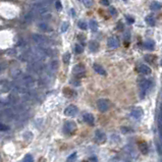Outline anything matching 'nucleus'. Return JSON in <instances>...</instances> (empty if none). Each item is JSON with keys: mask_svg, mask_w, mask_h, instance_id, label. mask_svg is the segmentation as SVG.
<instances>
[{"mask_svg": "<svg viewBox=\"0 0 162 162\" xmlns=\"http://www.w3.org/2000/svg\"><path fill=\"white\" fill-rule=\"evenodd\" d=\"M49 2L39 0L38 2L33 4V12L38 13L43 19L50 17V11H49Z\"/></svg>", "mask_w": 162, "mask_h": 162, "instance_id": "1", "label": "nucleus"}, {"mask_svg": "<svg viewBox=\"0 0 162 162\" xmlns=\"http://www.w3.org/2000/svg\"><path fill=\"white\" fill-rule=\"evenodd\" d=\"M153 87V82L150 79H141L139 81V88H140V96L143 99L145 96L151 91Z\"/></svg>", "mask_w": 162, "mask_h": 162, "instance_id": "2", "label": "nucleus"}, {"mask_svg": "<svg viewBox=\"0 0 162 162\" xmlns=\"http://www.w3.org/2000/svg\"><path fill=\"white\" fill-rule=\"evenodd\" d=\"M33 40L35 41V43L38 45V46L42 47V48L48 49L49 47H50V42H49V40L41 35L34 34V35H33Z\"/></svg>", "mask_w": 162, "mask_h": 162, "instance_id": "3", "label": "nucleus"}, {"mask_svg": "<svg viewBox=\"0 0 162 162\" xmlns=\"http://www.w3.org/2000/svg\"><path fill=\"white\" fill-rule=\"evenodd\" d=\"M76 131V125L74 121L68 120L65 121L64 125H63V132L66 135H72Z\"/></svg>", "mask_w": 162, "mask_h": 162, "instance_id": "4", "label": "nucleus"}, {"mask_svg": "<svg viewBox=\"0 0 162 162\" xmlns=\"http://www.w3.org/2000/svg\"><path fill=\"white\" fill-rule=\"evenodd\" d=\"M97 107L99 109V111L101 112H106L109 108H110V102L107 99H99L97 101Z\"/></svg>", "mask_w": 162, "mask_h": 162, "instance_id": "5", "label": "nucleus"}, {"mask_svg": "<svg viewBox=\"0 0 162 162\" xmlns=\"http://www.w3.org/2000/svg\"><path fill=\"white\" fill-rule=\"evenodd\" d=\"M74 74L76 76V78H82V76L85 74L86 72V68L83 64H76V66L74 67Z\"/></svg>", "mask_w": 162, "mask_h": 162, "instance_id": "6", "label": "nucleus"}, {"mask_svg": "<svg viewBox=\"0 0 162 162\" xmlns=\"http://www.w3.org/2000/svg\"><path fill=\"white\" fill-rule=\"evenodd\" d=\"M78 107L76 105H68L66 108L64 109V114L66 116H74L78 114Z\"/></svg>", "mask_w": 162, "mask_h": 162, "instance_id": "7", "label": "nucleus"}, {"mask_svg": "<svg viewBox=\"0 0 162 162\" xmlns=\"http://www.w3.org/2000/svg\"><path fill=\"white\" fill-rule=\"evenodd\" d=\"M131 115L132 117H134L135 119H141V117L143 116V110L140 107H136L132 110L131 112Z\"/></svg>", "mask_w": 162, "mask_h": 162, "instance_id": "8", "label": "nucleus"}, {"mask_svg": "<svg viewBox=\"0 0 162 162\" xmlns=\"http://www.w3.org/2000/svg\"><path fill=\"white\" fill-rule=\"evenodd\" d=\"M107 44H108L109 48L115 49L119 46V41L116 37H110L107 41Z\"/></svg>", "mask_w": 162, "mask_h": 162, "instance_id": "9", "label": "nucleus"}, {"mask_svg": "<svg viewBox=\"0 0 162 162\" xmlns=\"http://www.w3.org/2000/svg\"><path fill=\"white\" fill-rule=\"evenodd\" d=\"M95 137L97 140L98 143H103V142L106 141V135L104 132H102L101 130H97L95 133Z\"/></svg>", "mask_w": 162, "mask_h": 162, "instance_id": "10", "label": "nucleus"}, {"mask_svg": "<svg viewBox=\"0 0 162 162\" xmlns=\"http://www.w3.org/2000/svg\"><path fill=\"white\" fill-rule=\"evenodd\" d=\"M83 119L86 123L90 125H94V123H95V118L93 116V114L91 113H84L83 115Z\"/></svg>", "mask_w": 162, "mask_h": 162, "instance_id": "11", "label": "nucleus"}, {"mask_svg": "<svg viewBox=\"0 0 162 162\" xmlns=\"http://www.w3.org/2000/svg\"><path fill=\"white\" fill-rule=\"evenodd\" d=\"M138 70H139V72H141L142 74H145V76H146V74H151V68L146 64L139 65V67H138Z\"/></svg>", "mask_w": 162, "mask_h": 162, "instance_id": "12", "label": "nucleus"}, {"mask_svg": "<svg viewBox=\"0 0 162 162\" xmlns=\"http://www.w3.org/2000/svg\"><path fill=\"white\" fill-rule=\"evenodd\" d=\"M93 68H94V70H95L97 74H101V76H105V74H106V70L103 68L102 65L98 64V63H94V64H93Z\"/></svg>", "mask_w": 162, "mask_h": 162, "instance_id": "13", "label": "nucleus"}, {"mask_svg": "<svg viewBox=\"0 0 162 162\" xmlns=\"http://www.w3.org/2000/svg\"><path fill=\"white\" fill-rule=\"evenodd\" d=\"M150 8H151V10H153V11L159 10L162 8V3L158 2V1H153V2H151Z\"/></svg>", "mask_w": 162, "mask_h": 162, "instance_id": "14", "label": "nucleus"}, {"mask_svg": "<svg viewBox=\"0 0 162 162\" xmlns=\"http://www.w3.org/2000/svg\"><path fill=\"white\" fill-rule=\"evenodd\" d=\"M99 48V44H98L96 41H90L89 42V49H90L92 52H96Z\"/></svg>", "mask_w": 162, "mask_h": 162, "instance_id": "15", "label": "nucleus"}, {"mask_svg": "<svg viewBox=\"0 0 162 162\" xmlns=\"http://www.w3.org/2000/svg\"><path fill=\"white\" fill-rule=\"evenodd\" d=\"M145 47H146L148 50H153V49L155 48V42L150 39L146 40V42H145Z\"/></svg>", "mask_w": 162, "mask_h": 162, "instance_id": "16", "label": "nucleus"}, {"mask_svg": "<svg viewBox=\"0 0 162 162\" xmlns=\"http://www.w3.org/2000/svg\"><path fill=\"white\" fill-rule=\"evenodd\" d=\"M10 90V84L7 81H1V91L2 92H7Z\"/></svg>", "mask_w": 162, "mask_h": 162, "instance_id": "17", "label": "nucleus"}, {"mask_svg": "<svg viewBox=\"0 0 162 162\" xmlns=\"http://www.w3.org/2000/svg\"><path fill=\"white\" fill-rule=\"evenodd\" d=\"M145 21H146V23H148L149 25H151V27L155 25V19H154V17H153L152 15L146 16V19H145Z\"/></svg>", "mask_w": 162, "mask_h": 162, "instance_id": "18", "label": "nucleus"}, {"mask_svg": "<svg viewBox=\"0 0 162 162\" xmlns=\"http://www.w3.org/2000/svg\"><path fill=\"white\" fill-rule=\"evenodd\" d=\"M70 57H72V55H70V52H66V53L62 56L63 62H64L65 64H68V63H70Z\"/></svg>", "mask_w": 162, "mask_h": 162, "instance_id": "19", "label": "nucleus"}, {"mask_svg": "<svg viewBox=\"0 0 162 162\" xmlns=\"http://www.w3.org/2000/svg\"><path fill=\"white\" fill-rule=\"evenodd\" d=\"M89 25H90V29L93 31V32H96V31L98 30V23L96 21H91L90 23H89Z\"/></svg>", "mask_w": 162, "mask_h": 162, "instance_id": "20", "label": "nucleus"}, {"mask_svg": "<svg viewBox=\"0 0 162 162\" xmlns=\"http://www.w3.org/2000/svg\"><path fill=\"white\" fill-rule=\"evenodd\" d=\"M38 27H39L40 30L44 31V32H47V31L49 30V27L48 25H47L46 23H44V21H42V23H40L39 25H38Z\"/></svg>", "mask_w": 162, "mask_h": 162, "instance_id": "21", "label": "nucleus"}, {"mask_svg": "<svg viewBox=\"0 0 162 162\" xmlns=\"http://www.w3.org/2000/svg\"><path fill=\"white\" fill-rule=\"evenodd\" d=\"M78 27H79L81 30H84V31L88 29V25H87L86 21H79V23H78Z\"/></svg>", "mask_w": 162, "mask_h": 162, "instance_id": "22", "label": "nucleus"}, {"mask_svg": "<svg viewBox=\"0 0 162 162\" xmlns=\"http://www.w3.org/2000/svg\"><path fill=\"white\" fill-rule=\"evenodd\" d=\"M58 64H57V61L53 60V61H51L50 64H49V67H50V70L51 72H54V70H56V68H57Z\"/></svg>", "mask_w": 162, "mask_h": 162, "instance_id": "23", "label": "nucleus"}, {"mask_svg": "<svg viewBox=\"0 0 162 162\" xmlns=\"http://www.w3.org/2000/svg\"><path fill=\"white\" fill-rule=\"evenodd\" d=\"M86 7H92L94 5V0H82Z\"/></svg>", "mask_w": 162, "mask_h": 162, "instance_id": "24", "label": "nucleus"}, {"mask_svg": "<svg viewBox=\"0 0 162 162\" xmlns=\"http://www.w3.org/2000/svg\"><path fill=\"white\" fill-rule=\"evenodd\" d=\"M68 27H70V23H67V21H64V23L61 25V28H60L61 33H65V32H66L67 29H68Z\"/></svg>", "mask_w": 162, "mask_h": 162, "instance_id": "25", "label": "nucleus"}, {"mask_svg": "<svg viewBox=\"0 0 162 162\" xmlns=\"http://www.w3.org/2000/svg\"><path fill=\"white\" fill-rule=\"evenodd\" d=\"M145 60L149 63H154V60H155V57L153 55H146L145 56Z\"/></svg>", "mask_w": 162, "mask_h": 162, "instance_id": "26", "label": "nucleus"}, {"mask_svg": "<svg viewBox=\"0 0 162 162\" xmlns=\"http://www.w3.org/2000/svg\"><path fill=\"white\" fill-rule=\"evenodd\" d=\"M140 150H141V152L143 153V154H147V153H148V148H147L146 144H141Z\"/></svg>", "mask_w": 162, "mask_h": 162, "instance_id": "27", "label": "nucleus"}, {"mask_svg": "<svg viewBox=\"0 0 162 162\" xmlns=\"http://www.w3.org/2000/svg\"><path fill=\"white\" fill-rule=\"evenodd\" d=\"M74 51H76V54L83 53V51H84L83 46H81V45H76V47H74Z\"/></svg>", "mask_w": 162, "mask_h": 162, "instance_id": "28", "label": "nucleus"}, {"mask_svg": "<svg viewBox=\"0 0 162 162\" xmlns=\"http://www.w3.org/2000/svg\"><path fill=\"white\" fill-rule=\"evenodd\" d=\"M76 153L74 152V153H72V155H70V157L67 158L66 161L67 162H74V161H76Z\"/></svg>", "mask_w": 162, "mask_h": 162, "instance_id": "29", "label": "nucleus"}, {"mask_svg": "<svg viewBox=\"0 0 162 162\" xmlns=\"http://www.w3.org/2000/svg\"><path fill=\"white\" fill-rule=\"evenodd\" d=\"M23 162H34V159H33V156L31 154H28V155H25V157L23 158Z\"/></svg>", "mask_w": 162, "mask_h": 162, "instance_id": "30", "label": "nucleus"}, {"mask_svg": "<svg viewBox=\"0 0 162 162\" xmlns=\"http://www.w3.org/2000/svg\"><path fill=\"white\" fill-rule=\"evenodd\" d=\"M0 129H1V132H6V131H8L9 127H7V125H5L3 123H0Z\"/></svg>", "mask_w": 162, "mask_h": 162, "instance_id": "31", "label": "nucleus"}, {"mask_svg": "<svg viewBox=\"0 0 162 162\" xmlns=\"http://www.w3.org/2000/svg\"><path fill=\"white\" fill-rule=\"evenodd\" d=\"M109 12H110V14L113 16H115L116 14H117V11H116V9L114 8V7H110V8H109Z\"/></svg>", "mask_w": 162, "mask_h": 162, "instance_id": "32", "label": "nucleus"}, {"mask_svg": "<svg viewBox=\"0 0 162 162\" xmlns=\"http://www.w3.org/2000/svg\"><path fill=\"white\" fill-rule=\"evenodd\" d=\"M125 19H127L129 23H134V21H135L134 17H132V16H129V15H125Z\"/></svg>", "mask_w": 162, "mask_h": 162, "instance_id": "33", "label": "nucleus"}, {"mask_svg": "<svg viewBox=\"0 0 162 162\" xmlns=\"http://www.w3.org/2000/svg\"><path fill=\"white\" fill-rule=\"evenodd\" d=\"M100 4L103 6H109V0H100Z\"/></svg>", "mask_w": 162, "mask_h": 162, "instance_id": "34", "label": "nucleus"}, {"mask_svg": "<svg viewBox=\"0 0 162 162\" xmlns=\"http://www.w3.org/2000/svg\"><path fill=\"white\" fill-rule=\"evenodd\" d=\"M55 6H56V9L58 10H60L61 9V2L59 1V0H56V2H55Z\"/></svg>", "mask_w": 162, "mask_h": 162, "instance_id": "35", "label": "nucleus"}, {"mask_svg": "<svg viewBox=\"0 0 162 162\" xmlns=\"http://www.w3.org/2000/svg\"><path fill=\"white\" fill-rule=\"evenodd\" d=\"M123 28V25L121 23V21H118V23H117V25H116V30L120 31Z\"/></svg>", "mask_w": 162, "mask_h": 162, "instance_id": "36", "label": "nucleus"}, {"mask_svg": "<svg viewBox=\"0 0 162 162\" xmlns=\"http://www.w3.org/2000/svg\"><path fill=\"white\" fill-rule=\"evenodd\" d=\"M89 161H90V162H97V158H96V157H91V158H89Z\"/></svg>", "mask_w": 162, "mask_h": 162, "instance_id": "37", "label": "nucleus"}, {"mask_svg": "<svg viewBox=\"0 0 162 162\" xmlns=\"http://www.w3.org/2000/svg\"><path fill=\"white\" fill-rule=\"evenodd\" d=\"M70 12H72V16L76 15V12H74V9H70Z\"/></svg>", "mask_w": 162, "mask_h": 162, "instance_id": "38", "label": "nucleus"}, {"mask_svg": "<svg viewBox=\"0 0 162 162\" xmlns=\"http://www.w3.org/2000/svg\"><path fill=\"white\" fill-rule=\"evenodd\" d=\"M123 1H127V0H123Z\"/></svg>", "mask_w": 162, "mask_h": 162, "instance_id": "39", "label": "nucleus"}]
</instances>
